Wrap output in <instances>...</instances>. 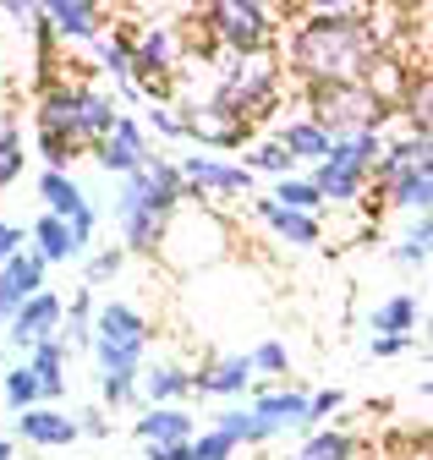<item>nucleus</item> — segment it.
<instances>
[{
	"label": "nucleus",
	"instance_id": "obj_46",
	"mask_svg": "<svg viewBox=\"0 0 433 460\" xmlns=\"http://www.w3.org/2000/svg\"><path fill=\"white\" fill-rule=\"evenodd\" d=\"M406 121H411V137H428V77H417V88L406 93Z\"/></svg>",
	"mask_w": 433,
	"mask_h": 460
},
{
	"label": "nucleus",
	"instance_id": "obj_8",
	"mask_svg": "<svg viewBox=\"0 0 433 460\" xmlns=\"http://www.w3.org/2000/svg\"><path fill=\"white\" fill-rule=\"evenodd\" d=\"M171 208H159L143 170L137 176H121V192H116V230H121V252L127 258H154L165 247V230H171Z\"/></svg>",
	"mask_w": 433,
	"mask_h": 460
},
{
	"label": "nucleus",
	"instance_id": "obj_42",
	"mask_svg": "<svg viewBox=\"0 0 433 460\" xmlns=\"http://www.w3.org/2000/svg\"><path fill=\"white\" fill-rule=\"evenodd\" d=\"M340 406H346L340 389H313V394H307V433H313V428H330V417H335Z\"/></svg>",
	"mask_w": 433,
	"mask_h": 460
},
{
	"label": "nucleus",
	"instance_id": "obj_29",
	"mask_svg": "<svg viewBox=\"0 0 433 460\" xmlns=\"http://www.w3.org/2000/svg\"><path fill=\"white\" fill-rule=\"evenodd\" d=\"M143 181H148V192H154V203L159 208H181L187 203V181H181V164L171 159V154H154L148 164H143Z\"/></svg>",
	"mask_w": 433,
	"mask_h": 460
},
{
	"label": "nucleus",
	"instance_id": "obj_40",
	"mask_svg": "<svg viewBox=\"0 0 433 460\" xmlns=\"http://www.w3.org/2000/svg\"><path fill=\"white\" fill-rule=\"evenodd\" d=\"M247 367L263 373V378H286L291 373V351H286V340H263L258 351H247Z\"/></svg>",
	"mask_w": 433,
	"mask_h": 460
},
{
	"label": "nucleus",
	"instance_id": "obj_26",
	"mask_svg": "<svg viewBox=\"0 0 433 460\" xmlns=\"http://www.w3.org/2000/svg\"><path fill=\"white\" fill-rule=\"evenodd\" d=\"M401 170H433V143H428V137L384 143V154H378V164H373V181L384 187L390 176H401Z\"/></svg>",
	"mask_w": 433,
	"mask_h": 460
},
{
	"label": "nucleus",
	"instance_id": "obj_34",
	"mask_svg": "<svg viewBox=\"0 0 433 460\" xmlns=\"http://www.w3.org/2000/svg\"><path fill=\"white\" fill-rule=\"evenodd\" d=\"M269 203H280V208H291V214H323V198H318V187L307 181V176H286V181H275V192H269Z\"/></svg>",
	"mask_w": 433,
	"mask_h": 460
},
{
	"label": "nucleus",
	"instance_id": "obj_18",
	"mask_svg": "<svg viewBox=\"0 0 433 460\" xmlns=\"http://www.w3.org/2000/svg\"><path fill=\"white\" fill-rule=\"evenodd\" d=\"M22 362H28V373L39 378V406H61V394H66V362H72L66 345H61V340H39Z\"/></svg>",
	"mask_w": 433,
	"mask_h": 460
},
{
	"label": "nucleus",
	"instance_id": "obj_37",
	"mask_svg": "<svg viewBox=\"0 0 433 460\" xmlns=\"http://www.w3.org/2000/svg\"><path fill=\"white\" fill-rule=\"evenodd\" d=\"M242 170H247V176H252V170H263V176H280V181H286L296 164L286 159V148H280L275 137H269V143H258V148H247V154H242Z\"/></svg>",
	"mask_w": 433,
	"mask_h": 460
},
{
	"label": "nucleus",
	"instance_id": "obj_30",
	"mask_svg": "<svg viewBox=\"0 0 433 460\" xmlns=\"http://www.w3.org/2000/svg\"><path fill=\"white\" fill-rule=\"evenodd\" d=\"M214 433H220L231 449H252V444H269V428L247 411V406H231V411H220L214 417Z\"/></svg>",
	"mask_w": 433,
	"mask_h": 460
},
{
	"label": "nucleus",
	"instance_id": "obj_11",
	"mask_svg": "<svg viewBox=\"0 0 433 460\" xmlns=\"http://www.w3.org/2000/svg\"><path fill=\"white\" fill-rule=\"evenodd\" d=\"M93 159H99V170H104V176H137V170L154 159V148H148V132H143V121H137V115H116V127L110 132H104L93 148H88Z\"/></svg>",
	"mask_w": 433,
	"mask_h": 460
},
{
	"label": "nucleus",
	"instance_id": "obj_17",
	"mask_svg": "<svg viewBox=\"0 0 433 460\" xmlns=\"http://www.w3.org/2000/svg\"><path fill=\"white\" fill-rule=\"evenodd\" d=\"M132 433H137L143 449H165V444H192L198 422H192L187 406H143V417L132 422Z\"/></svg>",
	"mask_w": 433,
	"mask_h": 460
},
{
	"label": "nucleus",
	"instance_id": "obj_48",
	"mask_svg": "<svg viewBox=\"0 0 433 460\" xmlns=\"http://www.w3.org/2000/svg\"><path fill=\"white\" fill-rule=\"evenodd\" d=\"M72 422H77V438H110V411H99V406L77 411Z\"/></svg>",
	"mask_w": 433,
	"mask_h": 460
},
{
	"label": "nucleus",
	"instance_id": "obj_49",
	"mask_svg": "<svg viewBox=\"0 0 433 460\" xmlns=\"http://www.w3.org/2000/svg\"><path fill=\"white\" fill-rule=\"evenodd\" d=\"M148 460H187V444H165V449H143Z\"/></svg>",
	"mask_w": 433,
	"mask_h": 460
},
{
	"label": "nucleus",
	"instance_id": "obj_53",
	"mask_svg": "<svg viewBox=\"0 0 433 460\" xmlns=\"http://www.w3.org/2000/svg\"><path fill=\"white\" fill-rule=\"evenodd\" d=\"M0 373H6V351H0Z\"/></svg>",
	"mask_w": 433,
	"mask_h": 460
},
{
	"label": "nucleus",
	"instance_id": "obj_7",
	"mask_svg": "<svg viewBox=\"0 0 433 460\" xmlns=\"http://www.w3.org/2000/svg\"><path fill=\"white\" fill-rule=\"evenodd\" d=\"M203 44L220 55H242V49H269L280 39V17L258 6V0H208L198 12Z\"/></svg>",
	"mask_w": 433,
	"mask_h": 460
},
{
	"label": "nucleus",
	"instance_id": "obj_20",
	"mask_svg": "<svg viewBox=\"0 0 433 460\" xmlns=\"http://www.w3.org/2000/svg\"><path fill=\"white\" fill-rule=\"evenodd\" d=\"M187 394H192V367L181 362H154L137 373V400H148V406H181Z\"/></svg>",
	"mask_w": 433,
	"mask_h": 460
},
{
	"label": "nucleus",
	"instance_id": "obj_19",
	"mask_svg": "<svg viewBox=\"0 0 433 460\" xmlns=\"http://www.w3.org/2000/svg\"><path fill=\"white\" fill-rule=\"evenodd\" d=\"M252 214H258V225L275 230L286 247H318L323 242V219H313V214H291V208L269 203V198H252Z\"/></svg>",
	"mask_w": 433,
	"mask_h": 460
},
{
	"label": "nucleus",
	"instance_id": "obj_41",
	"mask_svg": "<svg viewBox=\"0 0 433 460\" xmlns=\"http://www.w3.org/2000/svg\"><path fill=\"white\" fill-rule=\"evenodd\" d=\"M143 121V132H159L165 143H181V115H176V104H148V115H137Z\"/></svg>",
	"mask_w": 433,
	"mask_h": 460
},
{
	"label": "nucleus",
	"instance_id": "obj_38",
	"mask_svg": "<svg viewBox=\"0 0 433 460\" xmlns=\"http://www.w3.org/2000/svg\"><path fill=\"white\" fill-rule=\"evenodd\" d=\"M428 252H433V219H417L406 236H401V247H395V263L401 269H422Z\"/></svg>",
	"mask_w": 433,
	"mask_h": 460
},
{
	"label": "nucleus",
	"instance_id": "obj_47",
	"mask_svg": "<svg viewBox=\"0 0 433 460\" xmlns=\"http://www.w3.org/2000/svg\"><path fill=\"white\" fill-rule=\"evenodd\" d=\"M411 345H417V334H373V340H367V357H378V362H390V357L411 351Z\"/></svg>",
	"mask_w": 433,
	"mask_h": 460
},
{
	"label": "nucleus",
	"instance_id": "obj_44",
	"mask_svg": "<svg viewBox=\"0 0 433 460\" xmlns=\"http://www.w3.org/2000/svg\"><path fill=\"white\" fill-rule=\"evenodd\" d=\"M17 252H28V225H17V219L0 214V269H6Z\"/></svg>",
	"mask_w": 433,
	"mask_h": 460
},
{
	"label": "nucleus",
	"instance_id": "obj_32",
	"mask_svg": "<svg viewBox=\"0 0 433 460\" xmlns=\"http://www.w3.org/2000/svg\"><path fill=\"white\" fill-rule=\"evenodd\" d=\"M22 164H28L22 127H17V121H0V198H6V192L22 181Z\"/></svg>",
	"mask_w": 433,
	"mask_h": 460
},
{
	"label": "nucleus",
	"instance_id": "obj_51",
	"mask_svg": "<svg viewBox=\"0 0 433 460\" xmlns=\"http://www.w3.org/2000/svg\"><path fill=\"white\" fill-rule=\"evenodd\" d=\"M0 99H6V66H0Z\"/></svg>",
	"mask_w": 433,
	"mask_h": 460
},
{
	"label": "nucleus",
	"instance_id": "obj_52",
	"mask_svg": "<svg viewBox=\"0 0 433 460\" xmlns=\"http://www.w3.org/2000/svg\"><path fill=\"white\" fill-rule=\"evenodd\" d=\"M0 334H6V307H0Z\"/></svg>",
	"mask_w": 433,
	"mask_h": 460
},
{
	"label": "nucleus",
	"instance_id": "obj_9",
	"mask_svg": "<svg viewBox=\"0 0 433 460\" xmlns=\"http://www.w3.org/2000/svg\"><path fill=\"white\" fill-rule=\"evenodd\" d=\"M181 137H192L203 154H242L252 143V121H242V115H231L225 104H214V99H187L181 110Z\"/></svg>",
	"mask_w": 433,
	"mask_h": 460
},
{
	"label": "nucleus",
	"instance_id": "obj_31",
	"mask_svg": "<svg viewBox=\"0 0 433 460\" xmlns=\"http://www.w3.org/2000/svg\"><path fill=\"white\" fill-rule=\"evenodd\" d=\"M93 55H99V66L110 72L116 88L132 83V44H127V28H110V33H99L93 39Z\"/></svg>",
	"mask_w": 433,
	"mask_h": 460
},
{
	"label": "nucleus",
	"instance_id": "obj_36",
	"mask_svg": "<svg viewBox=\"0 0 433 460\" xmlns=\"http://www.w3.org/2000/svg\"><path fill=\"white\" fill-rule=\"evenodd\" d=\"M137 406V373H104L99 378V411H132Z\"/></svg>",
	"mask_w": 433,
	"mask_h": 460
},
{
	"label": "nucleus",
	"instance_id": "obj_21",
	"mask_svg": "<svg viewBox=\"0 0 433 460\" xmlns=\"http://www.w3.org/2000/svg\"><path fill=\"white\" fill-rule=\"evenodd\" d=\"M44 274H49V269H44L33 252H17L6 269H0V307H6V318H12L28 296H39V291H44Z\"/></svg>",
	"mask_w": 433,
	"mask_h": 460
},
{
	"label": "nucleus",
	"instance_id": "obj_23",
	"mask_svg": "<svg viewBox=\"0 0 433 460\" xmlns=\"http://www.w3.org/2000/svg\"><path fill=\"white\" fill-rule=\"evenodd\" d=\"M39 198H44V214H49V219H66V225L93 208L88 192L72 181V170H44V176H39Z\"/></svg>",
	"mask_w": 433,
	"mask_h": 460
},
{
	"label": "nucleus",
	"instance_id": "obj_33",
	"mask_svg": "<svg viewBox=\"0 0 433 460\" xmlns=\"http://www.w3.org/2000/svg\"><path fill=\"white\" fill-rule=\"evenodd\" d=\"M373 334H417V296L395 291L384 307H373Z\"/></svg>",
	"mask_w": 433,
	"mask_h": 460
},
{
	"label": "nucleus",
	"instance_id": "obj_22",
	"mask_svg": "<svg viewBox=\"0 0 433 460\" xmlns=\"http://www.w3.org/2000/svg\"><path fill=\"white\" fill-rule=\"evenodd\" d=\"M28 252H33L44 269L83 258V252H77V242H72V230H66V219H49V214H39V219L28 225Z\"/></svg>",
	"mask_w": 433,
	"mask_h": 460
},
{
	"label": "nucleus",
	"instance_id": "obj_1",
	"mask_svg": "<svg viewBox=\"0 0 433 460\" xmlns=\"http://www.w3.org/2000/svg\"><path fill=\"white\" fill-rule=\"evenodd\" d=\"M384 61L373 33V12L357 0H313L291 22L280 66L302 88H340V83H373V66Z\"/></svg>",
	"mask_w": 433,
	"mask_h": 460
},
{
	"label": "nucleus",
	"instance_id": "obj_28",
	"mask_svg": "<svg viewBox=\"0 0 433 460\" xmlns=\"http://www.w3.org/2000/svg\"><path fill=\"white\" fill-rule=\"evenodd\" d=\"M93 307H99V296L88 291H72V302H61V345L66 351H88L93 345Z\"/></svg>",
	"mask_w": 433,
	"mask_h": 460
},
{
	"label": "nucleus",
	"instance_id": "obj_4",
	"mask_svg": "<svg viewBox=\"0 0 433 460\" xmlns=\"http://www.w3.org/2000/svg\"><path fill=\"white\" fill-rule=\"evenodd\" d=\"M378 154H384V137L378 132H362V137H335L330 154H323L313 164V187L323 198V208H335V203H362L367 187H373V164Z\"/></svg>",
	"mask_w": 433,
	"mask_h": 460
},
{
	"label": "nucleus",
	"instance_id": "obj_39",
	"mask_svg": "<svg viewBox=\"0 0 433 460\" xmlns=\"http://www.w3.org/2000/svg\"><path fill=\"white\" fill-rule=\"evenodd\" d=\"M127 269V252L121 247H99V252H88V263H83V285L88 291H99L104 279H116Z\"/></svg>",
	"mask_w": 433,
	"mask_h": 460
},
{
	"label": "nucleus",
	"instance_id": "obj_50",
	"mask_svg": "<svg viewBox=\"0 0 433 460\" xmlns=\"http://www.w3.org/2000/svg\"><path fill=\"white\" fill-rule=\"evenodd\" d=\"M0 460H17V444H12L6 433H0Z\"/></svg>",
	"mask_w": 433,
	"mask_h": 460
},
{
	"label": "nucleus",
	"instance_id": "obj_16",
	"mask_svg": "<svg viewBox=\"0 0 433 460\" xmlns=\"http://www.w3.org/2000/svg\"><path fill=\"white\" fill-rule=\"evenodd\" d=\"M33 444V449H66L77 444V422L61 411V406H33V411H17V433L12 444Z\"/></svg>",
	"mask_w": 433,
	"mask_h": 460
},
{
	"label": "nucleus",
	"instance_id": "obj_2",
	"mask_svg": "<svg viewBox=\"0 0 433 460\" xmlns=\"http://www.w3.org/2000/svg\"><path fill=\"white\" fill-rule=\"evenodd\" d=\"M286 93V66H280V49H242V55H208V83L192 99H214L225 104L242 121H258V115H275Z\"/></svg>",
	"mask_w": 433,
	"mask_h": 460
},
{
	"label": "nucleus",
	"instance_id": "obj_25",
	"mask_svg": "<svg viewBox=\"0 0 433 460\" xmlns=\"http://www.w3.org/2000/svg\"><path fill=\"white\" fill-rule=\"evenodd\" d=\"M291 460H362V444L351 428H313V433H302Z\"/></svg>",
	"mask_w": 433,
	"mask_h": 460
},
{
	"label": "nucleus",
	"instance_id": "obj_43",
	"mask_svg": "<svg viewBox=\"0 0 433 460\" xmlns=\"http://www.w3.org/2000/svg\"><path fill=\"white\" fill-rule=\"evenodd\" d=\"M187 460H236V449L214 433V428H203V433H192V444H187Z\"/></svg>",
	"mask_w": 433,
	"mask_h": 460
},
{
	"label": "nucleus",
	"instance_id": "obj_3",
	"mask_svg": "<svg viewBox=\"0 0 433 460\" xmlns=\"http://www.w3.org/2000/svg\"><path fill=\"white\" fill-rule=\"evenodd\" d=\"M121 104L104 93L99 83L83 77H56L39 99H33V132H56L61 143H72L77 154H88L104 132L116 127Z\"/></svg>",
	"mask_w": 433,
	"mask_h": 460
},
{
	"label": "nucleus",
	"instance_id": "obj_10",
	"mask_svg": "<svg viewBox=\"0 0 433 460\" xmlns=\"http://www.w3.org/2000/svg\"><path fill=\"white\" fill-rule=\"evenodd\" d=\"M181 181H187V203H214V198H252V176L242 170V159H220V154H192L176 159Z\"/></svg>",
	"mask_w": 433,
	"mask_h": 460
},
{
	"label": "nucleus",
	"instance_id": "obj_14",
	"mask_svg": "<svg viewBox=\"0 0 433 460\" xmlns=\"http://www.w3.org/2000/svg\"><path fill=\"white\" fill-rule=\"evenodd\" d=\"M39 12H44L49 33H56V44H93L104 28H110L104 6H88V0H49Z\"/></svg>",
	"mask_w": 433,
	"mask_h": 460
},
{
	"label": "nucleus",
	"instance_id": "obj_24",
	"mask_svg": "<svg viewBox=\"0 0 433 460\" xmlns=\"http://www.w3.org/2000/svg\"><path fill=\"white\" fill-rule=\"evenodd\" d=\"M275 143L286 148V159H291V164H302V159H313V164H318L323 154H330V143H335V137L323 132L318 121H307V115H286V127L275 132Z\"/></svg>",
	"mask_w": 433,
	"mask_h": 460
},
{
	"label": "nucleus",
	"instance_id": "obj_15",
	"mask_svg": "<svg viewBox=\"0 0 433 460\" xmlns=\"http://www.w3.org/2000/svg\"><path fill=\"white\" fill-rule=\"evenodd\" d=\"M252 389V367L242 351L231 357H208L203 367H192V394H214V400H242Z\"/></svg>",
	"mask_w": 433,
	"mask_h": 460
},
{
	"label": "nucleus",
	"instance_id": "obj_35",
	"mask_svg": "<svg viewBox=\"0 0 433 460\" xmlns=\"http://www.w3.org/2000/svg\"><path fill=\"white\" fill-rule=\"evenodd\" d=\"M0 394H6L12 411H33L39 406V378L28 373V362H17V367L0 373Z\"/></svg>",
	"mask_w": 433,
	"mask_h": 460
},
{
	"label": "nucleus",
	"instance_id": "obj_6",
	"mask_svg": "<svg viewBox=\"0 0 433 460\" xmlns=\"http://www.w3.org/2000/svg\"><path fill=\"white\" fill-rule=\"evenodd\" d=\"M148 340H154V323L132 302H99L93 307V345L88 351L99 362V378L104 373H143Z\"/></svg>",
	"mask_w": 433,
	"mask_h": 460
},
{
	"label": "nucleus",
	"instance_id": "obj_5",
	"mask_svg": "<svg viewBox=\"0 0 433 460\" xmlns=\"http://www.w3.org/2000/svg\"><path fill=\"white\" fill-rule=\"evenodd\" d=\"M390 93H378L373 83H340V88H307V121H318L330 137H362L390 121Z\"/></svg>",
	"mask_w": 433,
	"mask_h": 460
},
{
	"label": "nucleus",
	"instance_id": "obj_13",
	"mask_svg": "<svg viewBox=\"0 0 433 460\" xmlns=\"http://www.w3.org/2000/svg\"><path fill=\"white\" fill-rule=\"evenodd\" d=\"M247 411L269 428V438L275 433H307V389H291V384L269 389V384H258Z\"/></svg>",
	"mask_w": 433,
	"mask_h": 460
},
{
	"label": "nucleus",
	"instance_id": "obj_27",
	"mask_svg": "<svg viewBox=\"0 0 433 460\" xmlns=\"http://www.w3.org/2000/svg\"><path fill=\"white\" fill-rule=\"evenodd\" d=\"M384 198H390V208H406V214L428 219V208H433V170H401V176L384 181Z\"/></svg>",
	"mask_w": 433,
	"mask_h": 460
},
{
	"label": "nucleus",
	"instance_id": "obj_12",
	"mask_svg": "<svg viewBox=\"0 0 433 460\" xmlns=\"http://www.w3.org/2000/svg\"><path fill=\"white\" fill-rule=\"evenodd\" d=\"M6 340L17 345L22 357L33 351L39 340H61V296L49 291V285H44L39 296H28V302H22V307L6 318Z\"/></svg>",
	"mask_w": 433,
	"mask_h": 460
},
{
	"label": "nucleus",
	"instance_id": "obj_45",
	"mask_svg": "<svg viewBox=\"0 0 433 460\" xmlns=\"http://www.w3.org/2000/svg\"><path fill=\"white\" fill-rule=\"evenodd\" d=\"M39 159H44V170H66V164L77 159V148L61 143L56 132H39Z\"/></svg>",
	"mask_w": 433,
	"mask_h": 460
}]
</instances>
